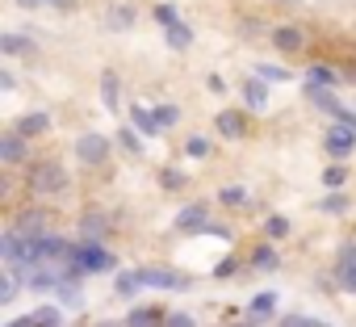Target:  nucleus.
Returning <instances> with one entry per match:
<instances>
[{
  "label": "nucleus",
  "instance_id": "nucleus-1",
  "mask_svg": "<svg viewBox=\"0 0 356 327\" xmlns=\"http://www.w3.org/2000/svg\"><path fill=\"white\" fill-rule=\"evenodd\" d=\"M143 285H151V289H185L181 273H172V269H130V273L118 277V289L122 294H134Z\"/></svg>",
  "mask_w": 356,
  "mask_h": 327
},
{
  "label": "nucleus",
  "instance_id": "nucleus-2",
  "mask_svg": "<svg viewBox=\"0 0 356 327\" xmlns=\"http://www.w3.org/2000/svg\"><path fill=\"white\" fill-rule=\"evenodd\" d=\"M80 273H105V269H113V256L101 248V244H84V248H72V256H67Z\"/></svg>",
  "mask_w": 356,
  "mask_h": 327
},
{
  "label": "nucleus",
  "instance_id": "nucleus-3",
  "mask_svg": "<svg viewBox=\"0 0 356 327\" xmlns=\"http://www.w3.org/2000/svg\"><path fill=\"white\" fill-rule=\"evenodd\" d=\"M67 185V173L59 168V164H34V168H30V189H38V193H59Z\"/></svg>",
  "mask_w": 356,
  "mask_h": 327
},
{
  "label": "nucleus",
  "instance_id": "nucleus-4",
  "mask_svg": "<svg viewBox=\"0 0 356 327\" xmlns=\"http://www.w3.org/2000/svg\"><path fill=\"white\" fill-rule=\"evenodd\" d=\"M105 151H109V138H105V134H84V138L76 143V155H80L84 164H101Z\"/></svg>",
  "mask_w": 356,
  "mask_h": 327
},
{
  "label": "nucleus",
  "instance_id": "nucleus-5",
  "mask_svg": "<svg viewBox=\"0 0 356 327\" xmlns=\"http://www.w3.org/2000/svg\"><path fill=\"white\" fill-rule=\"evenodd\" d=\"M163 38H168V47L172 51H189L193 47V34L181 26V22H172V26H163Z\"/></svg>",
  "mask_w": 356,
  "mask_h": 327
},
{
  "label": "nucleus",
  "instance_id": "nucleus-6",
  "mask_svg": "<svg viewBox=\"0 0 356 327\" xmlns=\"http://www.w3.org/2000/svg\"><path fill=\"white\" fill-rule=\"evenodd\" d=\"M327 147H331V155H348V147H352V130H348V122H343V126H331Z\"/></svg>",
  "mask_w": 356,
  "mask_h": 327
},
{
  "label": "nucleus",
  "instance_id": "nucleus-7",
  "mask_svg": "<svg viewBox=\"0 0 356 327\" xmlns=\"http://www.w3.org/2000/svg\"><path fill=\"white\" fill-rule=\"evenodd\" d=\"M339 281H343V289L356 294V256H352V252L339 256Z\"/></svg>",
  "mask_w": 356,
  "mask_h": 327
},
{
  "label": "nucleus",
  "instance_id": "nucleus-8",
  "mask_svg": "<svg viewBox=\"0 0 356 327\" xmlns=\"http://www.w3.org/2000/svg\"><path fill=\"white\" fill-rule=\"evenodd\" d=\"M0 51H5V55H26V51H34V42L22 38V34H5V38H0Z\"/></svg>",
  "mask_w": 356,
  "mask_h": 327
},
{
  "label": "nucleus",
  "instance_id": "nucleus-9",
  "mask_svg": "<svg viewBox=\"0 0 356 327\" xmlns=\"http://www.w3.org/2000/svg\"><path fill=\"white\" fill-rule=\"evenodd\" d=\"M0 155H5V159H22V155H26L22 134H5V138H0Z\"/></svg>",
  "mask_w": 356,
  "mask_h": 327
},
{
  "label": "nucleus",
  "instance_id": "nucleus-10",
  "mask_svg": "<svg viewBox=\"0 0 356 327\" xmlns=\"http://www.w3.org/2000/svg\"><path fill=\"white\" fill-rule=\"evenodd\" d=\"M273 42H277V51H298V47H302V34H298V30H277Z\"/></svg>",
  "mask_w": 356,
  "mask_h": 327
},
{
  "label": "nucleus",
  "instance_id": "nucleus-11",
  "mask_svg": "<svg viewBox=\"0 0 356 327\" xmlns=\"http://www.w3.org/2000/svg\"><path fill=\"white\" fill-rule=\"evenodd\" d=\"M159 319H163V314H155V310H134V314L126 319V327H159Z\"/></svg>",
  "mask_w": 356,
  "mask_h": 327
},
{
  "label": "nucleus",
  "instance_id": "nucleus-12",
  "mask_svg": "<svg viewBox=\"0 0 356 327\" xmlns=\"http://www.w3.org/2000/svg\"><path fill=\"white\" fill-rule=\"evenodd\" d=\"M42 218H47V214H22L17 231H22V235H42Z\"/></svg>",
  "mask_w": 356,
  "mask_h": 327
},
{
  "label": "nucleus",
  "instance_id": "nucleus-13",
  "mask_svg": "<svg viewBox=\"0 0 356 327\" xmlns=\"http://www.w3.org/2000/svg\"><path fill=\"white\" fill-rule=\"evenodd\" d=\"M176 118H181V109H176V105H159V109H155V122H159V130L176 126Z\"/></svg>",
  "mask_w": 356,
  "mask_h": 327
},
{
  "label": "nucleus",
  "instance_id": "nucleus-14",
  "mask_svg": "<svg viewBox=\"0 0 356 327\" xmlns=\"http://www.w3.org/2000/svg\"><path fill=\"white\" fill-rule=\"evenodd\" d=\"M306 80H310V88H331V84H335V76H331L327 67H310Z\"/></svg>",
  "mask_w": 356,
  "mask_h": 327
},
{
  "label": "nucleus",
  "instance_id": "nucleus-15",
  "mask_svg": "<svg viewBox=\"0 0 356 327\" xmlns=\"http://www.w3.org/2000/svg\"><path fill=\"white\" fill-rule=\"evenodd\" d=\"M38 130H47V113H26L22 118V134H38Z\"/></svg>",
  "mask_w": 356,
  "mask_h": 327
},
{
  "label": "nucleus",
  "instance_id": "nucleus-16",
  "mask_svg": "<svg viewBox=\"0 0 356 327\" xmlns=\"http://www.w3.org/2000/svg\"><path fill=\"white\" fill-rule=\"evenodd\" d=\"M218 130H222V134H239V130H243L239 113H218Z\"/></svg>",
  "mask_w": 356,
  "mask_h": 327
},
{
  "label": "nucleus",
  "instance_id": "nucleus-17",
  "mask_svg": "<svg viewBox=\"0 0 356 327\" xmlns=\"http://www.w3.org/2000/svg\"><path fill=\"white\" fill-rule=\"evenodd\" d=\"M185 151H189L193 159H202V155H210V138H202V134H193V138L185 143Z\"/></svg>",
  "mask_w": 356,
  "mask_h": 327
},
{
  "label": "nucleus",
  "instance_id": "nucleus-18",
  "mask_svg": "<svg viewBox=\"0 0 356 327\" xmlns=\"http://www.w3.org/2000/svg\"><path fill=\"white\" fill-rule=\"evenodd\" d=\"M134 122H138V126H143L147 134H155V130H159V122H155V113H147V109H134Z\"/></svg>",
  "mask_w": 356,
  "mask_h": 327
},
{
  "label": "nucleus",
  "instance_id": "nucleus-19",
  "mask_svg": "<svg viewBox=\"0 0 356 327\" xmlns=\"http://www.w3.org/2000/svg\"><path fill=\"white\" fill-rule=\"evenodd\" d=\"M197 223H206V210H202V206H193V210L181 214V227H197Z\"/></svg>",
  "mask_w": 356,
  "mask_h": 327
},
{
  "label": "nucleus",
  "instance_id": "nucleus-20",
  "mask_svg": "<svg viewBox=\"0 0 356 327\" xmlns=\"http://www.w3.org/2000/svg\"><path fill=\"white\" fill-rule=\"evenodd\" d=\"M34 314H38L42 327H59V310H55V306H42V310H34Z\"/></svg>",
  "mask_w": 356,
  "mask_h": 327
},
{
  "label": "nucleus",
  "instance_id": "nucleus-21",
  "mask_svg": "<svg viewBox=\"0 0 356 327\" xmlns=\"http://www.w3.org/2000/svg\"><path fill=\"white\" fill-rule=\"evenodd\" d=\"M155 22H159V26H172V22H181V17H176L172 5H159V9H155Z\"/></svg>",
  "mask_w": 356,
  "mask_h": 327
},
{
  "label": "nucleus",
  "instance_id": "nucleus-22",
  "mask_svg": "<svg viewBox=\"0 0 356 327\" xmlns=\"http://www.w3.org/2000/svg\"><path fill=\"white\" fill-rule=\"evenodd\" d=\"M101 231H105V218L101 214H88L84 218V235H101Z\"/></svg>",
  "mask_w": 356,
  "mask_h": 327
},
{
  "label": "nucleus",
  "instance_id": "nucleus-23",
  "mask_svg": "<svg viewBox=\"0 0 356 327\" xmlns=\"http://www.w3.org/2000/svg\"><path fill=\"white\" fill-rule=\"evenodd\" d=\"M0 285H5V289H0V302H13V294H17V281H13V277H5Z\"/></svg>",
  "mask_w": 356,
  "mask_h": 327
},
{
  "label": "nucleus",
  "instance_id": "nucleus-24",
  "mask_svg": "<svg viewBox=\"0 0 356 327\" xmlns=\"http://www.w3.org/2000/svg\"><path fill=\"white\" fill-rule=\"evenodd\" d=\"M252 310H256V314H264V310H273V294H260V298L252 302Z\"/></svg>",
  "mask_w": 356,
  "mask_h": 327
},
{
  "label": "nucleus",
  "instance_id": "nucleus-25",
  "mask_svg": "<svg viewBox=\"0 0 356 327\" xmlns=\"http://www.w3.org/2000/svg\"><path fill=\"white\" fill-rule=\"evenodd\" d=\"M109 26H118V30H122V26H130V13H126V9H113V17H109Z\"/></svg>",
  "mask_w": 356,
  "mask_h": 327
},
{
  "label": "nucleus",
  "instance_id": "nucleus-26",
  "mask_svg": "<svg viewBox=\"0 0 356 327\" xmlns=\"http://www.w3.org/2000/svg\"><path fill=\"white\" fill-rule=\"evenodd\" d=\"M105 101H109V105L118 101V80H113V76H105Z\"/></svg>",
  "mask_w": 356,
  "mask_h": 327
},
{
  "label": "nucleus",
  "instance_id": "nucleus-27",
  "mask_svg": "<svg viewBox=\"0 0 356 327\" xmlns=\"http://www.w3.org/2000/svg\"><path fill=\"white\" fill-rule=\"evenodd\" d=\"M248 101H252V105H264V88H260V84H252V88H248Z\"/></svg>",
  "mask_w": 356,
  "mask_h": 327
},
{
  "label": "nucleus",
  "instance_id": "nucleus-28",
  "mask_svg": "<svg viewBox=\"0 0 356 327\" xmlns=\"http://www.w3.org/2000/svg\"><path fill=\"white\" fill-rule=\"evenodd\" d=\"M122 143H126V147H130V151H134V155H138V151H143V143H138V138H134V134H130V130H122Z\"/></svg>",
  "mask_w": 356,
  "mask_h": 327
},
{
  "label": "nucleus",
  "instance_id": "nucleus-29",
  "mask_svg": "<svg viewBox=\"0 0 356 327\" xmlns=\"http://www.w3.org/2000/svg\"><path fill=\"white\" fill-rule=\"evenodd\" d=\"M260 76H264V80H285V72H281V67H260Z\"/></svg>",
  "mask_w": 356,
  "mask_h": 327
},
{
  "label": "nucleus",
  "instance_id": "nucleus-30",
  "mask_svg": "<svg viewBox=\"0 0 356 327\" xmlns=\"http://www.w3.org/2000/svg\"><path fill=\"white\" fill-rule=\"evenodd\" d=\"M256 264H260V269H264V264H277V256H273V248H264V252L256 256Z\"/></svg>",
  "mask_w": 356,
  "mask_h": 327
},
{
  "label": "nucleus",
  "instance_id": "nucleus-31",
  "mask_svg": "<svg viewBox=\"0 0 356 327\" xmlns=\"http://www.w3.org/2000/svg\"><path fill=\"white\" fill-rule=\"evenodd\" d=\"M163 185L168 189H181V173H163Z\"/></svg>",
  "mask_w": 356,
  "mask_h": 327
},
{
  "label": "nucleus",
  "instance_id": "nucleus-32",
  "mask_svg": "<svg viewBox=\"0 0 356 327\" xmlns=\"http://www.w3.org/2000/svg\"><path fill=\"white\" fill-rule=\"evenodd\" d=\"M327 185H331V189H335V185H343V173H339V168H331V173H327Z\"/></svg>",
  "mask_w": 356,
  "mask_h": 327
},
{
  "label": "nucleus",
  "instance_id": "nucleus-33",
  "mask_svg": "<svg viewBox=\"0 0 356 327\" xmlns=\"http://www.w3.org/2000/svg\"><path fill=\"white\" fill-rule=\"evenodd\" d=\"M222 202H243V189H222Z\"/></svg>",
  "mask_w": 356,
  "mask_h": 327
},
{
  "label": "nucleus",
  "instance_id": "nucleus-34",
  "mask_svg": "<svg viewBox=\"0 0 356 327\" xmlns=\"http://www.w3.org/2000/svg\"><path fill=\"white\" fill-rule=\"evenodd\" d=\"M268 231H273V235H285L289 227H285V218H273V223H268Z\"/></svg>",
  "mask_w": 356,
  "mask_h": 327
},
{
  "label": "nucleus",
  "instance_id": "nucleus-35",
  "mask_svg": "<svg viewBox=\"0 0 356 327\" xmlns=\"http://www.w3.org/2000/svg\"><path fill=\"white\" fill-rule=\"evenodd\" d=\"M9 327H42V323H38V314H26L22 323H9Z\"/></svg>",
  "mask_w": 356,
  "mask_h": 327
},
{
  "label": "nucleus",
  "instance_id": "nucleus-36",
  "mask_svg": "<svg viewBox=\"0 0 356 327\" xmlns=\"http://www.w3.org/2000/svg\"><path fill=\"white\" fill-rule=\"evenodd\" d=\"M172 327H193V323H189L185 314H172Z\"/></svg>",
  "mask_w": 356,
  "mask_h": 327
},
{
  "label": "nucleus",
  "instance_id": "nucleus-37",
  "mask_svg": "<svg viewBox=\"0 0 356 327\" xmlns=\"http://www.w3.org/2000/svg\"><path fill=\"white\" fill-rule=\"evenodd\" d=\"M285 327H314V323H310V319H289Z\"/></svg>",
  "mask_w": 356,
  "mask_h": 327
},
{
  "label": "nucleus",
  "instance_id": "nucleus-38",
  "mask_svg": "<svg viewBox=\"0 0 356 327\" xmlns=\"http://www.w3.org/2000/svg\"><path fill=\"white\" fill-rule=\"evenodd\" d=\"M42 5H55V9H67V5H72V0H42Z\"/></svg>",
  "mask_w": 356,
  "mask_h": 327
}]
</instances>
